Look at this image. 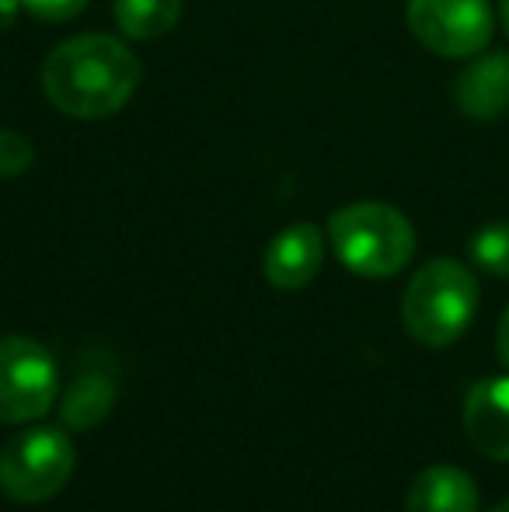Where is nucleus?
Wrapping results in <instances>:
<instances>
[{"mask_svg":"<svg viewBox=\"0 0 509 512\" xmlns=\"http://www.w3.org/2000/svg\"><path fill=\"white\" fill-rule=\"evenodd\" d=\"M140 88V60L116 35H74L42 63V91L70 119H109Z\"/></svg>","mask_w":509,"mask_h":512,"instance_id":"1","label":"nucleus"},{"mask_svg":"<svg viewBox=\"0 0 509 512\" xmlns=\"http://www.w3.org/2000/svg\"><path fill=\"white\" fill-rule=\"evenodd\" d=\"M478 314V279L457 258H433L405 286L401 324L426 349H447Z\"/></svg>","mask_w":509,"mask_h":512,"instance_id":"2","label":"nucleus"},{"mask_svg":"<svg viewBox=\"0 0 509 512\" xmlns=\"http://www.w3.org/2000/svg\"><path fill=\"white\" fill-rule=\"evenodd\" d=\"M332 251L349 272L363 279L398 276L415 255V227L398 206L363 199L328 220Z\"/></svg>","mask_w":509,"mask_h":512,"instance_id":"3","label":"nucleus"},{"mask_svg":"<svg viewBox=\"0 0 509 512\" xmlns=\"http://www.w3.org/2000/svg\"><path fill=\"white\" fill-rule=\"evenodd\" d=\"M77 450L60 429H25L0 450V492L21 506H39L67 488Z\"/></svg>","mask_w":509,"mask_h":512,"instance_id":"4","label":"nucleus"},{"mask_svg":"<svg viewBox=\"0 0 509 512\" xmlns=\"http://www.w3.org/2000/svg\"><path fill=\"white\" fill-rule=\"evenodd\" d=\"M408 32L443 60H471L485 53L496 32L489 0H408Z\"/></svg>","mask_w":509,"mask_h":512,"instance_id":"5","label":"nucleus"},{"mask_svg":"<svg viewBox=\"0 0 509 512\" xmlns=\"http://www.w3.org/2000/svg\"><path fill=\"white\" fill-rule=\"evenodd\" d=\"M53 401L56 363L46 345L25 335H0V422H35Z\"/></svg>","mask_w":509,"mask_h":512,"instance_id":"6","label":"nucleus"},{"mask_svg":"<svg viewBox=\"0 0 509 512\" xmlns=\"http://www.w3.org/2000/svg\"><path fill=\"white\" fill-rule=\"evenodd\" d=\"M325 265V234L314 223L279 230L265 248V279L276 290H304Z\"/></svg>","mask_w":509,"mask_h":512,"instance_id":"7","label":"nucleus"},{"mask_svg":"<svg viewBox=\"0 0 509 512\" xmlns=\"http://www.w3.org/2000/svg\"><path fill=\"white\" fill-rule=\"evenodd\" d=\"M464 432L485 460L509 464V377H485L464 398Z\"/></svg>","mask_w":509,"mask_h":512,"instance_id":"8","label":"nucleus"},{"mask_svg":"<svg viewBox=\"0 0 509 512\" xmlns=\"http://www.w3.org/2000/svg\"><path fill=\"white\" fill-rule=\"evenodd\" d=\"M454 102L468 119L492 122L509 112V53H478L454 81Z\"/></svg>","mask_w":509,"mask_h":512,"instance_id":"9","label":"nucleus"},{"mask_svg":"<svg viewBox=\"0 0 509 512\" xmlns=\"http://www.w3.org/2000/svg\"><path fill=\"white\" fill-rule=\"evenodd\" d=\"M405 512H478V488L461 467H426L408 488Z\"/></svg>","mask_w":509,"mask_h":512,"instance_id":"10","label":"nucleus"},{"mask_svg":"<svg viewBox=\"0 0 509 512\" xmlns=\"http://www.w3.org/2000/svg\"><path fill=\"white\" fill-rule=\"evenodd\" d=\"M112 405H116V384L102 373H84L63 394L60 415L70 429H95L98 422L109 418Z\"/></svg>","mask_w":509,"mask_h":512,"instance_id":"11","label":"nucleus"},{"mask_svg":"<svg viewBox=\"0 0 509 512\" xmlns=\"http://www.w3.org/2000/svg\"><path fill=\"white\" fill-rule=\"evenodd\" d=\"M185 0H116V25L129 39H161L182 18Z\"/></svg>","mask_w":509,"mask_h":512,"instance_id":"12","label":"nucleus"},{"mask_svg":"<svg viewBox=\"0 0 509 512\" xmlns=\"http://www.w3.org/2000/svg\"><path fill=\"white\" fill-rule=\"evenodd\" d=\"M471 262L496 279H509V220H496L482 227L468 244Z\"/></svg>","mask_w":509,"mask_h":512,"instance_id":"13","label":"nucleus"},{"mask_svg":"<svg viewBox=\"0 0 509 512\" xmlns=\"http://www.w3.org/2000/svg\"><path fill=\"white\" fill-rule=\"evenodd\" d=\"M35 164V147L25 133L14 129H0V178H18L25 171H32Z\"/></svg>","mask_w":509,"mask_h":512,"instance_id":"14","label":"nucleus"},{"mask_svg":"<svg viewBox=\"0 0 509 512\" xmlns=\"http://www.w3.org/2000/svg\"><path fill=\"white\" fill-rule=\"evenodd\" d=\"M91 0H21L25 11H32L42 21H70L88 7Z\"/></svg>","mask_w":509,"mask_h":512,"instance_id":"15","label":"nucleus"},{"mask_svg":"<svg viewBox=\"0 0 509 512\" xmlns=\"http://www.w3.org/2000/svg\"><path fill=\"white\" fill-rule=\"evenodd\" d=\"M496 349H499V363L509 370V307L499 317V331H496Z\"/></svg>","mask_w":509,"mask_h":512,"instance_id":"16","label":"nucleus"},{"mask_svg":"<svg viewBox=\"0 0 509 512\" xmlns=\"http://www.w3.org/2000/svg\"><path fill=\"white\" fill-rule=\"evenodd\" d=\"M18 11H21V0H0V35H4L7 28L14 25Z\"/></svg>","mask_w":509,"mask_h":512,"instance_id":"17","label":"nucleus"},{"mask_svg":"<svg viewBox=\"0 0 509 512\" xmlns=\"http://www.w3.org/2000/svg\"><path fill=\"white\" fill-rule=\"evenodd\" d=\"M499 21H503V28L509 35V0H499Z\"/></svg>","mask_w":509,"mask_h":512,"instance_id":"18","label":"nucleus"},{"mask_svg":"<svg viewBox=\"0 0 509 512\" xmlns=\"http://www.w3.org/2000/svg\"><path fill=\"white\" fill-rule=\"evenodd\" d=\"M489 512H509V499H503V502H499V506H492Z\"/></svg>","mask_w":509,"mask_h":512,"instance_id":"19","label":"nucleus"}]
</instances>
